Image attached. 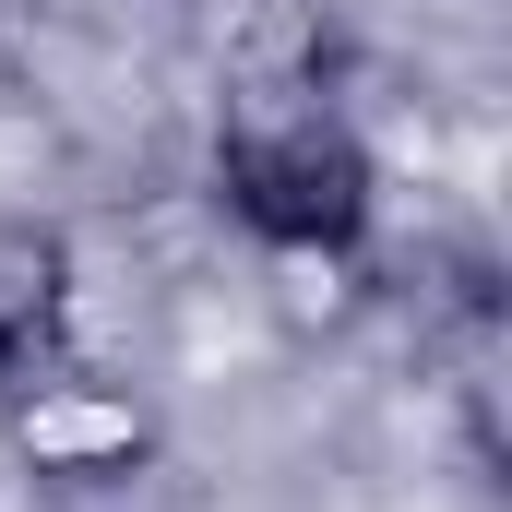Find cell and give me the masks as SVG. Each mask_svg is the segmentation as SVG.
<instances>
[{
    "mask_svg": "<svg viewBox=\"0 0 512 512\" xmlns=\"http://www.w3.org/2000/svg\"><path fill=\"white\" fill-rule=\"evenodd\" d=\"M215 203L274 262H358L382 227V167L322 84H239L215 120Z\"/></svg>",
    "mask_w": 512,
    "mask_h": 512,
    "instance_id": "6da1fadb",
    "label": "cell"
},
{
    "mask_svg": "<svg viewBox=\"0 0 512 512\" xmlns=\"http://www.w3.org/2000/svg\"><path fill=\"white\" fill-rule=\"evenodd\" d=\"M0 441H12V465L36 489H131L167 429H155V405L131 382L84 370V358H36V370L0 382Z\"/></svg>",
    "mask_w": 512,
    "mask_h": 512,
    "instance_id": "7a4b0ae2",
    "label": "cell"
},
{
    "mask_svg": "<svg viewBox=\"0 0 512 512\" xmlns=\"http://www.w3.org/2000/svg\"><path fill=\"white\" fill-rule=\"evenodd\" d=\"M60 334H72V239L36 215H0V382L60 358Z\"/></svg>",
    "mask_w": 512,
    "mask_h": 512,
    "instance_id": "3957f363",
    "label": "cell"
}]
</instances>
